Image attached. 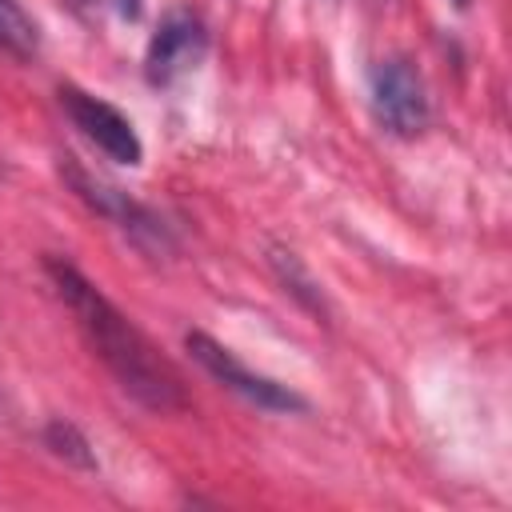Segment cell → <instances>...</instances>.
I'll return each mask as SVG.
<instances>
[{
  "mask_svg": "<svg viewBox=\"0 0 512 512\" xmlns=\"http://www.w3.org/2000/svg\"><path fill=\"white\" fill-rule=\"evenodd\" d=\"M184 348L192 352V360H196L216 384H224L228 392L244 396L248 404L264 408V412H304V408H308V400H304L300 392H292L288 384H280V380H272V376L252 372L244 360H236V356H232L220 340H212L208 332H188V336H184Z\"/></svg>",
  "mask_w": 512,
  "mask_h": 512,
  "instance_id": "cell-3",
  "label": "cell"
},
{
  "mask_svg": "<svg viewBox=\"0 0 512 512\" xmlns=\"http://www.w3.org/2000/svg\"><path fill=\"white\" fill-rule=\"evenodd\" d=\"M44 268H48V280L56 284L60 300L72 308V316H76L84 340L92 344V352L116 376V384L136 404H144L148 412H160V416L180 412L188 404L184 384H180L176 368L152 348V340L76 264H68L64 256H48Z\"/></svg>",
  "mask_w": 512,
  "mask_h": 512,
  "instance_id": "cell-1",
  "label": "cell"
},
{
  "mask_svg": "<svg viewBox=\"0 0 512 512\" xmlns=\"http://www.w3.org/2000/svg\"><path fill=\"white\" fill-rule=\"evenodd\" d=\"M204 52H208V32H204L200 16H192V12H184V8H180V12H168V16L156 24L152 40H148L144 76H148V84L164 88V84L180 80L184 72H192V68L204 60Z\"/></svg>",
  "mask_w": 512,
  "mask_h": 512,
  "instance_id": "cell-6",
  "label": "cell"
},
{
  "mask_svg": "<svg viewBox=\"0 0 512 512\" xmlns=\"http://www.w3.org/2000/svg\"><path fill=\"white\" fill-rule=\"evenodd\" d=\"M116 4H120V16H128V20L140 16V0H116Z\"/></svg>",
  "mask_w": 512,
  "mask_h": 512,
  "instance_id": "cell-10",
  "label": "cell"
},
{
  "mask_svg": "<svg viewBox=\"0 0 512 512\" xmlns=\"http://www.w3.org/2000/svg\"><path fill=\"white\" fill-rule=\"evenodd\" d=\"M464 4H468V0H456V8H464Z\"/></svg>",
  "mask_w": 512,
  "mask_h": 512,
  "instance_id": "cell-11",
  "label": "cell"
},
{
  "mask_svg": "<svg viewBox=\"0 0 512 512\" xmlns=\"http://www.w3.org/2000/svg\"><path fill=\"white\" fill-rule=\"evenodd\" d=\"M372 112L392 136H404V140L428 128V116H432L428 88L412 60L392 56L372 68Z\"/></svg>",
  "mask_w": 512,
  "mask_h": 512,
  "instance_id": "cell-4",
  "label": "cell"
},
{
  "mask_svg": "<svg viewBox=\"0 0 512 512\" xmlns=\"http://www.w3.org/2000/svg\"><path fill=\"white\" fill-rule=\"evenodd\" d=\"M44 448L52 452V456H60L64 464H72V468H96V456H92V444H88V436L72 424V420H52L48 428H44Z\"/></svg>",
  "mask_w": 512,
  "mask_h": 512,
  "instance_id": "cell-8",
  "label": "cell"
},
{
  "mask_svg": "<svg viewBox=\"0 0 512 512\" xmlns=\"http://www.w3.org/2000/svg\"><path fill=\"white\" fill-rule=\"evenodd\" d=\"M64 180L72 184V192L96 212V216H104L108 224H116L140 252H152V256H168L172 248H176V240H172V228L148 208V204H140V200H132L124 188H116V184H108V180H100V176H92V172H84L76 160H64Z\"/></svg>",
  "mask_w": 512,
  "mask_h": 512,
  "instance_id": "cell-2",
  "label": "cell"
},
{
  "mask_svg": "<svg viewBox=\"0 0 512 512\" xmlns=\"http://www.w3.org/2000/svg\"><path fill=\"white\" fill-rule=\"evenodd\" d=\"M268 260H272V268L280 272V280L288 284V292H292L304 308H312L316 316H324V296H320V288L312 284V276L300 268V260H296L292 252H284V248H272V256H268Z\"/></svg>",
  "mask_w": 512,
  "mask_h": 512,
  "instance_id": "cell-9",
  "label": "cell"
},
{
  "mask_svg": "<svg viewBox=\"0 0 512 512\" xmlns=\"http://www.w3.org/2000/svg\"><path fill=\"white\" fill-rule=\"evenodd\" d=\"M60 104H64L68 120H72L108 160L128 164V168H136V164L144 160V144H140L132 120H128L120 108H112L108 100H100V96H92V92H84V88H76V84H64V88H60Z\"/></svg>",
  "mask_w": 512,
  "mask_h": 512,
  "instance_id": "cell-5",
  "label": "cell"
},
{
  "mask_svg": "<svg viewBox=\"0 0 512 512\" xmlns=\"http://www.w3.org/2000/svg\"><path fill=\"white\" fill-rule=\"evenodd\" d=\"M0 52L12 60H32L40 52V28L20 0H0Z\"/></svg>",
  "mask_w": 512,
  "mask_h": 512,
  "instance_id": "cell-7",
  "label": "cell"
}]
</instances>
